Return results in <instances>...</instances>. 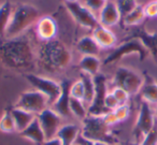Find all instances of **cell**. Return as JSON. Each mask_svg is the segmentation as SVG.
Instances as JSON below:
<instances>
[{
  "mask_svg": "<svg viewBox=\"0 0 157 145\" xmlns=\"http://www.w3.org/2000/svg\"><path fill=\"white\" fill-rule=\"evenodd\" d=\"M80 133H81V129L78 126L74 124H67L59 128L56 136L61 141L63 145H74L76 138Z\"/></svg>",
  "mask_w": 157,
  "mask_h": 145,
  "instance_id": "obj_18",
  "label": "cell"
},
{
  "mask_svg": "<svg viewBox=\"0 0 157 145\" xmlns=\"http://www.w3.org/2000/svg\"><path fill=\"white\" fill-rule=\"evenodd\" d=\"M72 54L59 40L44 42L37 52V66L46 73L56 74L69 67Z\"/></svg>",
  "mask_w": 157,
  "mask_h": 145,
  "instance_id": "obj_2",
  "label": "cell"
},
{
  "mask_svg": "<svg viewBox=\"0 0 157 145\" xmlns=\"http://www.w3.org/2000/svg\"><path fill=\"white\" fill-rule=\"evenodd\" d=\"M75 144H78V145H109V144H107V143H105V142H98V141L88 140V139L84 138L81 133L78 134V136L76 138Z\"/></svg>",
  "mask_w": 157,
  "mask_h": 145,
  "instance_id": "obj_37",
  "label": "cell"
},
{
  "mask_svg": "<svg viewBox=\"0 0 157 145\" xmlns=\"http://www.w3.org/2000/svg\"><path fill=\"white\" fill-rule=\"evenodd\" d=\"M0 60L9 69L31 73L37 65V53L30 39L22 35L0 44Z\"/></svg>",
  "mask_w": 157,
  "mask_h": 145,
  "instance_id": "obj_1",
  "label": "cell"
},
{
  "mask_svg": "<svg viewBox=\"0 0 157 145\" xmlns=\"http://www.w3.org/2000/svg\"><path fill=\"white\" fill-rule=\"evenodd\" d=\"M76 50L81 54L84 55H93L97 56L100 52L101 48L97 44L92 36H84L76 42Z\"/></svg>",
  "mask_w": 157,
  "mask_h": 145,
  "instance_id": "obj_20",
  "label": "cell"
},
{
  "mask_svg": "<svg viewBox=\"0 0 157 145\" xmlns=\"http://www.w3.org/2000/svg\"><path fill=\"white\" fill-rule=\"evenodd\" d=\"M142 101L148 104H157V83L153 78H146L144 84L140 90Z\"/></svg>",
  "mask_w": 157,
  "mask_h": 145,
  "instance_id": "obj_21",
  "label": "cell"
},
{
  "mask_svg": "<svg viewBox=\"0 0 157 145\" xmlns=\"http://www.w3.org/2000/svg\"><path fill=\"white\" fill-rule=\"evenodd\" d=\"M107 3L105 0H82V5H84L93 13H99Z\"/></svg>",
  "mask_w": 157,
  "mask_h": 145,
  "instance_id": "obj_31",
  "label": "cell"
},
{
  "mask_svg": "<svg viewBox=\"0 0 157 145\" xmlns=\"http://www.w3.org/2000/svg\"><path fill=\"white\" fill-rule=\"evenodd\" d=\"M80 0H66V2H78Z\"/></svg>",
  "mask_w": 157,
  "mask_h": 145,
  "instance_id": "obj_40",
  "label": "cell"
},
{
  "mask_svg": "<svg viewBox=\"0 0 157 145\" xmlns=\"http://www.w3.org/2000/svg\"><path fill=\"white\" fill-rule=\"evenodd\" d=\"M81 81L83 83L84 86V103L90 105L94 100L95 96V82H94V76H92L90 74L81 73Z\"/></svg>",
  "mask_w": 157,
  "mask_h": 145,
  "instance_id": "obj_24",
  "label": "cell"
},
{
  "mask_svg": "<svg viewBox=\"0 0 157 145\" xmlns=\"http://www.w3.org/2000/svg\"><path fill=\"white\" fill-rule=\"evenodd\" d=\"M139 145H157V123L155 127L144 136Z\"/></svg>",
  "mask_w": 157,
  "mask_h": 145,
  "instance_id": "obj_34",
  "label": "cell"
},
{
  "mask_svg": "<svg viewBox=\"0 0 157 145\" xmlns=\"http://www.w3.org/2000/svg\"><path fill=\"white\" fill-rule=\"evenodd\" d=\"M105 1H110V0H105Z\"/></svg>",
  "mask_w": 157,
  "mask_h": 145,
  "instance_id": "obj_42",
  "label": "cell"
},
{
  "mask_svg": "<svg viewBox=\"0 0 157 145\" xmlns=\"http://www.w3.org/2000/svg\"><path fill=\"white\" fill-rule=\"evenodd\" d=\"M156 123V115L153 109L151 108V104L142 101L135 128H133V136L136 141H138V145L142 142L144 136L155 127Z\"/></svg>",
  "mask_w": 157,
  "mask_h": 145,
  "instance_id": "obj_7",
  "label": "cell"
},
{
  "mask_svg": "<svg viewBox=\"0 0 157 145\" xmlns=\"http://www.w3.org/2000/svg\"><path fill=\"white\" fill-rule=\"evenodd\" d=\"M132 53H136V54L139 55L141 60H143L148 55V51L146 50V48L143 45V43H142L139 39H136L135 38V39L129 40V41L121 44L118 48H116L115 50L105 59L103 65L107 66V65H110V63H115V61L122 59L123 57L127 56V55L132 54Z\"/></svg>",
  "mask_w": 157,
  "mask_h": 145,
  "instance_id": "obj_11",
  "label": "cell"
},
{
  "mask_svg": "<svg viewBox=\"0 0 157 145\" xmlns=\"http://www.w3.org/2000/svg\"><path fill=\"white\" fill-rule=\"evenodd\" d=\"M36 32L39 39L44 42L54 40L58 32V26H57L56 21L50 15L40 17L36 24Z\"/></svg>",
  "mask_w": 157,
  "mask_h": 145,
  "instance_id": "obj_13",
  "label": "cell"
},
{
  "mask_svg": "<svg viewBox=\"0 0 157 145\" xmlns=\"http://www.w3.org/2000/svg\"><path fill=\"white\" fill-rule=\"evenodd\" d=\"M0 130L6 133H12V132L16 131L15 123L12 117L11 111L3 112L2 116L0 117Z\"/></svg>",
  "mask_w": 157,
  "mask_h": 145,
  "instance_id": "obj_28",
  "label": "cell"
},
{
  "mask_svg": "<svg viewBox=\"0 0 157 145\" xmlns=\"http://www.w3.org/2000/svg\"><path fill=\"white\" fill-rule=\"evenodd\" d=\"M114 145H118V144H114Z\"/></svg>",
  "mask_w": 157,
  "mask_h": 145,
  "instance_id": "obj_43",
  "label": "cell"
},
{
  "mask_svg": "<svg viewBox=\"0 0 157 145\" xmlns=\"http://www.w3.org/2000/svg\"><path fill=\"white\" fill-rule=\"evenodd\" d=\"M37 119L44 132L46 140L56 136L59 128L61 127V116L53 109H45L37 115Z\"/></svg>",
  "mask_w": 157,
  "mask_h": 145,
  "instance_id": "obj_12",
  "label": "cell"
},
{
  "mask_svg": "<svg viewBox=\"0 0 157 145\" xmlns=\"http://www.w3.org/2000/svg\"><path fill=\"white\" fill-rule=\"evenodd\" d=\"M111 93H112V95L115 97V99L117 100L120 105H122V104H127V102H128V100H129V97H130V95H129L126 90H124L123 88H120V87H114Z\"/></svg>",
  "mask_w": 157,
  "mask_h": 145,
  "instance_id": "obj_32",
  "label": "cell"
},
{
  "mask_svg": "<svg viewBox=\"0 0 157 145\" xmlns=\"http://www.w3.org/2000/svg\"><path fill=\"white\" fill-rule=\"evenodd\" d=\"M72 82L70 80H63L60 82L61 85V93L59 96L58 100L53 104V110L58 113L60 116H68L71 114L69 109V103L71 96H70V86Z\"/></svg>",
  "mask_w": 157,
  "mask_h": 145,
  "instance_id": "obj_16",
  "label": "cell"
},
{
  "mask_svg": "<svg viewBox=\"0 0 157 145\" xmlns=\"http://www.w3.org/2000/svg\"><path fill=\"white\" fill-rule=\"evenodd\" d=\"M20 134H21V136L31 141V142L37 145H42V143L46 140L43 130H42L41 126H40L37 118H36L24 131L21 132Z\"/></svg>",
  "mask_w": 157,
  "mask_h": 145,
  "instance_id": "obj_19",
  "label": "cell"
},
{
  "mask_svg": "<svg viewBox=\"0 0 157 145\" xmlns=\"http://www.w3.org/2000/svg\"><path fill=\"white\" fill-rule=\"evenodd\" d=\"M70 96L74 99L84 100V86L81 80L72 82L70 86Z\"/></svg>",
  "mask_w": 157,
  "mask_h": 145,
  "instance_id": "obj_30",
  "label": "cell"
},
{
  "mask_svg": "<svg viewBox=\"0 0 157 145\" xmlns=\"http://www.w3.org/2000/svg\"><path fill=\"white\" fill-rule=\"evenodd\" d=\"M92 37L94 38V40L97 42L101 50L112 48L113 46H115L116 42H117L115 33L108 27H105L100 24L93 30Z\"/></svg>",
  "mask_w": 157,
  "mask_h": 145,
  "instance_id": "obj_15",
  "label": "cell"
},
{
  "mask_svg": "<svg viewBox=\"0 0 157 145\" xmlns=\"http://www.w3.org/2000/svg\"><path fill=\"white\" fill-rule=\"evenodd\" d=\"M144 13L145 16L148 18H155L157 17V3L156 0H153L151 2H148L147 5H145L143 7Z\"/></svg>",
  "mask_w": 157,
  "mask_h": 145,
  "instance_id": "obj_35",
  "label": "cell"
},
{
  "mask_svg": "<svg viewBox=\"0 0 157 145\" xmlns=\"http://www.w3.org/2000/svg\"><path fill=\"white\" fill-rule=\"evenodd\" d=\"M42 145H63V143L57 136H55V138L50 139V140H45L42 143Z\"/></svg>",
  "mask_w": 157,
  "mask_h": 145,
  "instance_id": "obj_39",
  "label": "cell"
},
{
  "mask_svg": "<svg viewBox=\"0 0 157 145\" xmlns=\"http://www.w3.org/2000/svg\"><path fill=\"white\" fill-rule=\"evenodd\" d=\"M118 105H120V103H118L117 100L115 99V97L112 95V93H108L105 99V109H107L108 111H114Z\"/></svg>",
  "mask_w": 157,
  "mask_h": 145,
  "instance_id": "obj_36",
  "label": "cell"
},
{
  "mask_svg": "<svg viewBox=\"0 0 157 145\" xmlns=\"http://www.w3.org/2000/svg\"><path fill=\"white\" fill-rule=\"evenodd\" d=\"M103 120H105V123L107 124L109 127H112V126L116 125V124L118 123L117 120V117H116V115L114 114L113 111H110V112H108L107 114H105L102 116Z\"/></svg>",
  "mask_w": 157,
  "mask_h": 145,
  "instance_id": "obj_38",
  "label": "cell"
},
{
  "mask_svg": "<svg viewBox=\"0 0 157 145\" xmlns=\"http://www.w3.org/2000/svg\"><path fill=\"white\" fill-rule=\"evenodd\" d=\"M12 13L11 2L6 1L0 6V37H6V31L11 21Z\"/></svg>",
  "mask_w": 157,
  "mask_h": 145,
  "instance_id": "obj_25",
  "label": "cell"
},
{
  "mask_svg": "<svg viewBox=\"0 0 157 145\" xmlns=\"http://www.w3.org/2000/svg\"><path fill=\"white\" fill-rule=\"evenodd\" d=\"M115 3L117 6V9L121 13V16H122V20L139 6L137 0H116Z\"/></svg>",
  "mask_w": 157,
  "mask_h": 145,
  "instance_id": "obj_29",
  "label": "cell"
},
{
  "mask_svg": "<svg viewBox=\"0 0 157 145\" xmlns=\"http://www.w3.org/2000/svg\"><path fill=\"white\" fill-rule=\"evenodd\" d=\"M40 18V12L36 7L31 5H21L13 11L11 16V21L6 31L7 39L16 38L24 35V32L33 26L37 24Z\"/></svg>",
  "mask_w": 157,
  "mask_h": 145,
  "instance_id": "obj_3",
  "label": "cell"
},
{
  "mask_svg": "<svg viewBox=\"0 0 157 145\" xmlns=\"http://www.w3.org/2000/svg\"><path fill=\"white\" fill-rule=\"evenodd\" d=\"M113 112L116 115V117H117L118 123H121V121H125L129 117L130 108H129L128 104H122V105H118Z\"/></svg>",
  "mask_w": 157,
  "mask_h": 145,
  "instance_id": "obj_33",
  "label": "cell"
},
{
  "mask_svg": "<svg viewBox=\"0 0 157 145\" xmlns=\"http://www.w3.org/2000/svg\"><path fill=\"white\" fill-rule=\"evenodd\" d=\"M81 134L84 138L92 141L105 142L107 144L114 145L115 138L111 133V127L107 125L102 116H87L83 119V126Z\"/></svg>",
  "mask_w": 157,
  "mask_h": 145,
  "instance_id": "obj_4",
  "label": "cell"
},
{
  "mask_svg": "<svg viewBox=\"0 0 157 145\" xmlns=\"http://www.w3.org/2000/svg\"><path fill=\"white\" fill-rule=\"evenodd\" d=\"M145 17L146 16H145V13H144L143 7L139 5L132 12H130L128 15L125 16L122 21L125 26L132 27V26H138V25H140L143 22Z\"/></svg>",
  "mask_w": 157,
  "mask_h": 145,
  "instance_id": "obj_26",
  "label": "cell"
},
{
  "mask_svg": "<svg viewBox=\"0 0 157 145\" xmlns=\"http://www.w3.org/2000/svg\"><path fill=\"white\" fill-rule=\"evenodd\" d=\"M25 78L30 83L31 86L36 88V90L40 91L48 98V105H53L58 100L61 93L60 83L35 73H25Z\"/></svg>",
  "mask_w": 157,
  "mask_h": 145,
  "instance_id": "obj_6",
  "label": "cell"
},
{
  "mask_svg": "<svg viewBox=\"0 0 157 145\" xmlns=\"http://www.w3.org/2000/svg\"><path fill=\"white\" fill-rule=\"evenodd\" d=\"M95 82V96L92 103L88 105L87 115L90 116H103L107 114L108 111L105 106V99L108 91L107 87V78L103 74L98 73L94 76Z\"/></svg>",
  "mask_w": 157,
  "mask_h": 145,
  "instance_id": "obj_8",
  "label": "cell"
},
{
  "mask_svg": "<svg viewBox=\"0 0 157 145\" xmlns=\"http://www.w3.org/2000/svg\"><path fill=\"white\" fill-rule=\"evenodd\" d=\"M48 100L43 93L38 90H28L21 93L17 102L15 103V108L22 109L27 112H30L35 115H38L48 109Z\"/></svg>",
  "mask_w": 157,
  "mask_h": 145,
  "instance_id": "obj_9",
  "label": "cell"
},
{
  "mask_svg": "<svg viewBox=\"0 0 157 145\" xmlns=\"http://www.w3.org/2000/svg\"><path fill=\"white\" fill-rule=\"evenodd\" d=\"M121 20H122V16H121V13L118 11L116 3L113 2V1H107L105 7L102 8V10L99 12V24L110 28V27L117 25Z\"/></svg>",
  "mask_w": 157,
  "mask_h": 145,
  "instance_id": "obj_14",
  "label": "cell"
},
{
  "mask_svg": "<svg viewBox=\"0 0 157 145\" xmlns=\"http://www.w3.org/2000/svg\"><path fill=\"white\" fill-rule=\"evenodd\" d=\"M12 117L14 119V123H15V128L16 131L18 133H21L22 131H24L36 118H37V115L33 114L30 112H27L25 110L18 108H13L11 110Z\"/></svg>",
  "mask_w": 157,
  "mask_h": 145,
  "instance_id": "obj_17",
  "label": "cell"
},
{
  "mask_svg": "<svg viewBox=\"0 0 157 145\" xmlns=\"http://www.w3.org/2000/svg\"><path fill=\"white\" fill-rule=\"evenodd\" d=\"M136 39H139L148 51V53H151L157 60V32L147 33L145 31H139Z\"/></svg>",
  "mask_w": 157,
  "mask_h": 145,
  "instance_id": "obj_23",
  "label": "cell"
},
{
  "mask_svg": "<svg viewBox=\"0 0 157 145\" xmlns=\"http://www.w3.org/2000/svg\"><path fill=\"white\" fill-rule=\"evenodd\" d=\"M74 145H78V144H74Z\"/></svg>",
  "mask_w": 157,
  "mask_h": 145,
  "instance_id": "obj_44",
  "label": "cell"
},
{
  "mask_svg": "<svg viewBox=\"0 0 157 145\" xmlns=\"http://www.w3.org/2000/svg\"><path fill=\"white\" fill-rule=\"evenodd\" d=\"M155 115H156V117H157V104H156V108H155Z\"/></svg>",
  "mask_w": 157,
  "mask_h": 145,
  "instance_id": "obj_41",
  "label": "cell"
},
{
  "mask_svg": "<svg viewBox=\"0 0 157 145\" xmlns=\"http://www.w3.org/2000/svg\"><path fill=\"white\" fill-rule=\"evenodd\" d=\"M66 9L74 22L83 28L94 30L99 25L98 17L82 2H66Z\"/></svg>",
  "mask_w": 157,
  "mask_h": 145,
  "instance_id": "obj_10",
  "label": "cell"
},
{
  "mask_svg": "<svg viewBox=\"0 0 157 145\" xmlns=\"http://www.w3.org/2000/svg\"><path fill=\"white\" fill-rule=\"evenodd\" d=\"M114 87H120L129 95L140 93L144 84V78L140 73L127 67H118L113 78Z\"/></svg>",
  "mask_w": 157,
  "mask_h": 145,
  "instance_id": "obj_5",
  "label": "cell"
},
{
  "mask_svg": "<svg viewBox=\"0 0 157 145\" xmlns=\"http://www.w3.org/2000/svg\"><path fill=\"white\" fill-rule=\"evenodd\" d=\"M101 63L97 56L93 55H84L78 63V68L81 69L84 73L90 74L92 76H95L99 73Z\"/></svg>",
  "mask_w": 157,
  "mask_h": 145,
  "instance_id": "obj_22",
  "label": "cell"
},
{
  "mask_svg": "<svg viewBox=\"0 0 157 145\" xmlns=\"http://www.w3.org/2000/svg\"><path fill=\"white\" fill-rule=\"evenodd\" d=\"M69 109L71 114H73L76 118L82 119L83 120L86 116H87V109L85 106L83 100H78V99H74L71 98L70 99V103H69Z\"/></svg>",
  "mask_w": 157,
  "mask_h": 145,
  "instance_id": "obj_27",
  "label": "cell"
}]
</instances>
